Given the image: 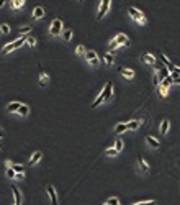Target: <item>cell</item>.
I'll return each mask as SVG.
<instances>
[{
  "mask_svg": "<svg viewBox=\"0 0 180 205\" xmlns=\"http://www.w3.org/2000/svg\"><path fill=\"white\" fill-rule=\"evenodd\" d=\"M25 43V36H21V38H18L17 41H12V43H8L7 46H4V49H2V53L4 54H8L10 51H13V49H18V48L21 46Z\"/></svg>",
  "mask_w": 180,
  "mask_h": 205,
  "instance_id": "cell-2",
  "label": "cell"
},
{
  "mask_svg": "<svg viewBox=\"0 0 180 205\" xmlns=\"http://www.w3.org/2000/svg\"><path fill=\"white\" fill-rule=\"evenodd\" d=\"M17 112L20 113L21 117H28V115H30V107H28V105H25V103H21V105L18 107Z\"/></svg>",
  "mask_w": 180,
  "mask_h": 205,
  "instance_id": "cell-18",
  "label": "cell"
},
{
  "mask_svg": "<svg viewBox=\"0 0 180 205\" xmlns=\"http://www.w3.org/2000/svg\"><path fill=\"white\" fill-rule=\"evenodd\" d=\"M123 131H126V123H118L116 126H115V133H123Z\"/></svg>",
  "mask_w": 180,
  "mask_h": 205,
  "instance_id": "cell-27",
  "label": "cell"
},
{
  "mask_svg": "<svg viewBox=\"0 0 180 205\" xmlns=\"http://www.w3.org/2000/svg\"><path fill=\"white\" fill-rule=\"evenodd\" d=\"M106 205H120V198L118 197H111L106 200Z\"/></svg>",
  "mask_w": 180,
  "mask_h": 205,
  "instance_id": "cell-31",
  "label": "cell"
},
{
  "mask_svg": "<svg viewBox=\"0 0 180 205\" xmlns=\"http://www.w3.org/2000/svg\"><path fill=\"white\" fill-rule=\"evenodd\" d=\"M15 179H18V180H23V179H25V172H23V174H17V176H15Z\"/></svg>",
  "mask_w": 180,
  "mask_h": 205,
  "instance_id": "cell-39",
  "label": "cell"
},
{
  "mask_svg": "<svg viewBox=\"0 0 180 205\" xmlns=\"http://www.w3.org/2000/svg\"><path fill=\"white\" fill-rule=\"evenodd\" d=\"M118 72H120L124 79H133L134 77V71H133V69H124V67H120Z\"/></svg>",
  "mask_w": 180,
  "mask_h": 205,
  "instance_id": "cell-11",
  "label": "cell"
},
{
  "mask_svg": "<svg viewBox=\"0 0 180 205\" xmlns=\"http://www.w3.org/2000/svg\"><path fill=\"white\" fill-rule=\"evenodd\" d=\"M21 105V103L20 102H12L10 103V105H8V113H13V112H17V110H18V107H20Z\"/></svg>",
  "mask_w": 180,
  "mask_h": 205,
  "instance_id": "cell-26",
  "label": "cell"
},
{
  "mask_svg": "<svg viewBox=\"0 0 180 205\" xmlns=\"http://www.w3.org/2000/svg\"><path fill=\"white\" fill-rule=\"evenodd\" d=\"M5 136V131H4V128H2V125H0V140Z\"/></svg>",
  "mask_w": 180,
  "mask_h": 205,
  "instance_id": "cell-40",
  "label": "cell"
},
{
  "mask_svg": "<svg viewBox=\"0 0 180 205\" xmlns=\"http://www.w3.org/2000/svg\"><path fill=\"white\" fill-rule=\"evenodd\" d=\"M15 176H17V172H15L12 167H7V177L8 179H15Z\"/></svg>",
  "mask_w": 180,
  "mask_h": 205,
  "instance_id": "cell-36",
  "label": "cell"
},
{
  "mask_svg": "<svg viewBox=\"0 0 180 205\" xmlns=\"http://www.w3.org/2000/svg\"><path fill=\"white\" fill-rule=\"evenodd\" d=\"M133 205H157L155 200H144V202H138V204H133Z\"/></svg>",
  "mask_w": 180,
  "mask_h": 205,
  "instance_id": "cell-33",
  "label": "cell"
},
{
  "mask_svg": "<svg viewBox=\"0 0 180 205\" xmlns=\"http://www.w3.org/2000/svg\"><path fill=\"white\" fill-rule=\"evenodd\" d=\"M169 128H170V121L167 120V118H164L162 121H160V128H159V131L162 134H167V131H169Z\"/></svg>",
  "mask_w": 180,
  "mask_h": 205,
  "instance_id": "cell-15",
  "label": "cell"
},
{
  "mask_svg": "<svg viewBox=\"0 0 180 205\" xmlns=\"http://www.w3.org/2000/svg\"><path fill=\"white\" fill-rule=\"evenodd\" d=\"M48 81H49V76L43 71V67L39 66V85H41V87H44V85L48 84Z\"/></svg>",
  "mask_w": 180,
  "mask_h": 205,
  "instance_id": "cell-10",
  "label": "cell"
},
{
  "mask_svg": "<svg viewBox=\"0 0 180 205\" xmlns=\"http://www.w3.org/2000/svg\"><path fill=\"white\" fill-rule=\"evenodd\" d=\"M102 102H105V97H103V92H100V95L97 97L95 100H93V103H92V108H95V107H98Z\"/></svg>",
  "mask_w": 180,
  "mask_h": 205,
  "instance_id": "cell-25",
  "label": "cell"
},
{
  "mask_svg": "<svg viewBox=\"0 0 180 205\" xmlns=\"http://www.w3.org/2000/svg\"><path fill=\"white\" fill-rule=\"evenodd\" d=\"M31 33V26H21L20 28V35L21 36H26V35H30Z\"/></svg>",
  "mask_w": 180,
  "mask_h": 205,
  "instance_id": "cell-30",
  "label": "cell"
},
{
  "mask_svg": "<svg viewBox=\"0 0 180 205\" xmlns=\"http://www.w3.org/2000/svg\"><path fill=\"white\" fill-rule=\"evenodd\" d=\"M105 205H106V204H105Z\"/></svg>",
  "mask_w": 180,
  "mask_h": 205,
  "instance_id": "cell-45",
  "label": "cell"
},
{
  "mask_svg": "<svg viewBox=\"0 0 180 205\" xmlns=\"http://www.w3.org/2000/svg\"><path fill=\"white\" fill-rule=\"evenodd\" d=\"M4 5H5V0H0V8L4 7Z\"/></svg>",
  "mask_w": 180,
  "mask_h": 205,
  "instance_id": "cell-41",
  "label": "cell"
},
{
  "mask_svg": "<svg viewBox=\"0 0 180 205\" xmlns=\"http://www.w3.org/2000/svg\"><path fill=\"white\" fill-rule=\"evenodd\" d=\"M115 41H116V44H118V46H129V38H128L126 35H123V33L116 35Z\"/></svg>",
  "mask_w": 180,
  "mask_h": 205,
  "instance_id": "cell-8",
  "label": "cell"
},
{
  "mask_svg": "<svg viewBox=\"0 0 180 205\" xmlns=\"http://www.w3.org/2000/svg\"><path fill=\"white\" fill-rule=\"evenodd\" d=\"M48 195H49V200L53 205H57L59 204V200H57V194H56V189H54V185H48Z\"/></svg>",
  "mask_w": 180,
  "mask_h": 205,
  "instance_id": "cell-6",
  "label": "cell"
},
{
  "mask_svg": "<svg viewBox=\"0 0 180 205\" xmlns=\"http://www.w3.org/2000/svg\"><path fill=\"white\" fill-rule=\"evenodd\" d=\"M84 56H85V59H87V63L90 64V66H93V67L100 66V59H98L95 51H85Z\"/></svg>",
  "mask_w": 180,
  "mask_h": 205,
  "instance_id": "cell-4",
  "label": "cell"
},
{
  "mask_svg": "<svg viewBox=\"0 0 180 205\" xmlns=\"http://www.w3.org/2000/svg\"><path fill=\"white\" fill-rule=\"evenodd\" d=\"M102 92H103V97H105V100L108 102V100L111 99V94H113V84H111V82H106V84H105V89H103Z\"/></svg>",
  "mask_w": 180,
  "mask_h": 205,
  "instance_id": "cell-9",
  "label": "cell"
},
{
  "mask_svg": "<svg viewBox=\"0 0 180 205\" xmlns=\"http://www.w3.org/2000/svg\"><path fill=\"white\" fill-rule=\"evenodd\" d=\"M43 158V153L41 151H36V153H33V156L30 158V164L31 166H35V164H38L39 163V159Z\"/></svg>",
  "mask_w": 180,
  "mask_h": 205,
  "instance_id": "cell-16",
  "label": "cell"
},
{
  "mask_svg": "<svg viewBox=\"0 0 180 205\" xmlns=\"http://www.w3.org/2000/svg\"><path fill=\"white\" fill-rule=\"evenodd\" d=\"M110 8V0H102V4H100V8H98V13H97V18H103L106 15V12H108Z\"/></svg>",
  "mask_w": 180,
  "mask_h": 205,
  "instance_id": "cell-5",
  "label": "cell"
},
{
  "mask_svg": "<svg viewBox=\"0 0 180 205\" xmlns=\"http://www.w3.org/2000/svg\"><path fill=\"white\" fill-rule=\"evenodd\" d=\"M0 148H2V146H0Z\"/></svg>",
  "mask_w": 180,
  "mask_h": 205,
  "instance_id": "cell-44",
  "label": "cell"
},
{
  "mask_svg": "<svg viewBox=\"0 0 180 205\" xmlns=\"http://www.w3.org/2000/svg\"><path fill=\"white\" fill-rule=\"evenodd\" d=\"M75 54H77V56H84V54H85V48L82 46V44H79L77 49H75Z\"/></svg>",
  "mask_w": 180,
  "mask_h": 205,
  "instance_id": "cell-34",
  "label": "cell"
},
{
  "mask_svg": "<svg viewBox=\"0 0 180 205\" xmlns=\"http://www.w3.org/2000/svg\"><path fill=\"white\" fill-rule=\"evenodd\" d=\"M159 82H160L159 76H157V72H154V76H152V84H154V85H159Z\"/></svg>",
  "mask_w": 180,
  "mask_h": 205,
  "instance_id": "cell-37",
  "label": "cell"
},
{
  "mask_svg": "<svg viewBox=\"0 0 180 205\" xmlns=\"http://www.w3.org/2000/svg\"><path fill=\"white\" fill-rule=\"evenodd\" d=\"M123 148H124V143L121 141V140H116V141H115V149H116L118 153H121Z\"/></svg>",
  "mask_w": 180,
  "mask_h": 205,
  "instance_id": "cell-29",
  "label": "cell"
},
{
  "mask_svg": "<svg viewBox=\"0 0 180 205\" xmlns=\"http://www.w3.org/2000/svg\"><path fill=\"white\" fill-rule=\"evenodd\" d=\"M44 17V10H43V7H35V10H33V18H36V20H39V18Z\"/></svg>",
  "mask_w": 180,
  "mask_h": 205,
  "instance_id": "cell-19",
  "label": "cell"
},
{
  "mask_svg": "<svg viewBox=\"0 0 180 205\" xmlns=\"http://www.w3.org/2000/svg\"><path fill=\"white\" fill-rule=\"evenodd\" d=\"M0 31L2 33H10V26L4 23V25H0Z\"/></svg>",
  "mask_w": 180,
  "mask_h": 205,
  "instance_id": "cell-38",
  "label": "cell"
},
{
  "mask_svg": "<svg viewBox=\"0 0 180 205\" xmlns=\"http://www.w3.org/2000/svg\"><path fill=\"white\" fill-rule=\"evenodd\" d=\"M170 77H172V84H177V85H180V74L173 69L172 71V74H170Z\"/></svg>",
  "mask_w": 180,
  "mask_h": 205,
  "instance_id": "cell-24",
  "label": "cell"
},
{
  "mask_svg": "<svg viewBox=\"0 0 180 205\" xmlns=\"http://www.w3.org/2000/svg\"><path fill=\"white\" fill-rule=\"evenodd\" d=\"M103 59H105V64L106 66H113V61H115V56H113V53H106L105 54V57H103Z\"/></svg>",
  "mask_w": 180,
  "mask_h": 205,
  "instance_id": "cell-20",
  "label": "cell"
},
{
  "mask_svg": "<svg viewBox=\"0 0 180 205\" xmlns=\"http://www.w3.org/2000/svg\"><path fill=\"white\" fill-rule=\"evenodd\" d=\"M128 12H129V15L133 17V20L139 21L141 25H146V23H147V18L144 17V13H142L141 10H138V8H134V7H129V8H128Z\"/></svg>",
  "mask_w": 180,
  "mask_h": 205,
  "instance_id": "cell-1",
  "label": "cell"
},
{
  "mask_svg": "<svg viewBox=\"0 0 180 205\" xmlns=\"http://www.w3.org/2000/svg\"><path fill=\"white\" fill-rule=\"evenodd\" d=\"M12 192H13V197H15V205H21V192L18 190L17 185H12Z\"/></svg>",
  "mask_w": 180,
  "mask_h": 205,
  "instance_id": "cell-12",
  "label": "cell"
},
{
  "mask_svg": "<svg viewBox=\"0 0 180 205\" xmlns=\"http://www.w3.org/2000/svg\"><path fill=\"white\" fill-rule=\"evenodd\" d=\"M10 167H12V169H13L17 174H23V172H25V167L21 166V164H15V163H12V164H10Z\"/></svg>",
  "mask_w": 180,
  "mask_h": 205,
  "instance_id": "cell-22",
  "label": "cell"
},
{
  "mask_svg": "<svg viewBox=\"0 0 180 205\" xmlns=\"http://www.w3.org/2000/svg\"><path fill=\"white\" fill-rule=\"evenodd\" d=\"M139 128V121L138 120H131L126 123V130H138Z\"/></svg>",
  "mask_w": 180,
  "mask_h": 205,
  "instance_id": "cell-21",
  "label": "cell"
},
{
  "mask_svg": "<svg viewBox=\"0 0 180 205\" xmlns=\"http://www.w3.org/2000/svg\"><path fill=\"white\" fill-rule=\"evenodd\" d=\"M25 5V0H12V8L13 10H18V8H21Z\"/></svg>",
  "mask_w": 180,
  "mask_h": 205,
  "instance_id": "cell-23",
  "label": "cell"
},
{
  "mask_svg": "<svg viewBox=\"0 0 180 205\" xmlns=\"http://www.w3.org/2000/svg\"><path fill=\"white\" fill-rule=\"evenodd\" d=\"M138 164H139V171H141L142 174H149V171H151V166H149V163L146 161L144 158H139V159H138Z\"/></svg>",
  "mask_w": 180,
  "mask_h": 205,
  "instance_id": "cell-7",
  "label": "cell"
},
{
  "mask_svg": "<svg viewBox=\"0 0 180 205\" xmlns=\"http://www.w3.org/2000/svg\"><path fill=\"white\" fill-rule=\"evenodd\" d=\"M62 38H64V41H71V38H72V30H66V31H64V35H62Z\"/></svg>",
  "mask_w": 180,
  "mask_h": 205,
  "instance_id": "cell-32",
  "label": "cell"
},
{
  "mask_svg": "<svg viewBox=\"0 0 180 205\" xmlns=\"http://www.w3.org/2000/svg\"><path fill=\"white\" fill-rule=\"evenodd\" d=\"M61 31H62V21L59 18H54L53 23H51V28H49V35L51 36H59Z\"/></svg>",
  "mask_w": 180,
  "mask_h": 205,
  "instance_id": "cell-3",
  "label": "cell"
},
{
  "mask_svg": "<svg viewBox=\"0 0 180 205\" xmlns=\"http://www.w3.org/2000/svg\"><path fill=\"white\" fill-rule=\"evenodd\" d=\"M141 61H142V63L151 64V66H154V64H155V57L152 56V54H147V53H144V54L141 56Z\"/></svg>",
  "mask_w": 180,
  "mask_h": 205,
  "instance_id": "cell-14",
  "label": "cell"
},
{
  "mask_svg": "<svg viewBox=\"0 0 180 205\" xmlns=\"http://www.w3.org/2000/svg\"><path fill=\"white\" fill-rule=\"evenodd\" d=\"M79 2H84V0H79Z\"/></svg>",
  "mask_w": 180,
  "mask_h": 205,
  "instance_id": "cell-43",
  "label": "cell"
},
{
  "mask_svg": "<svg viewBox=\"0 0 180 205\" xmlns=\"http://www.w3.org/2000/svg\"><path fill=\"white\" fill-rule=\"evenodd\" d=\"M105 154H106V156H116L118 151H116L115 148H108V149H105Z\"/></svg>",
  "mask_w": 180,
  "mask_h": 205,
  "instance_id": "cell-35",
  "label": "cell"
},
{
  "mask_svg": "<svg viewBox=\"0 0 180 205\" xmlns=\"http://www.w3.org/2000/svg\"><path fill=\"white\" fill-rule=\"evenodd\" d=\"M25 41L28 43L30 46H35V44H36V39H35V36H33V35H26L25 36Z\"/></svg>",
  "mask_w": 180,
  "mask_h": 205,
  "instance_id": "cell-28",
  "label": "cell"
},
{
  "mask_svg": "<svg viewBox=\"0 0 180 205\" xmlns=\"http://www.w3.org/2000/svg\"><path fill=\"white\" fill-rule=\"evenodd\" d=\"M175 71H177V72H179V74H180V67H175Z\"/></svg>",
  "mask_w": 180,
  "mask_h": 205,
  "instance_id": "cell-42",
  "label": "cell"
},
{
  "mask_svg": "<svg viewBox=\"0 0 180 205\" xmlns=\"http://www.w3.org/2000/svg\"><path fill=\"white\" fill-rule=\"evenodd\" d=\"M157 94H159L160 99H166L167 94H169V87H166V85L159 84V85H157Z\"/></svg>",
  "mask_w": 180,
  "mask_h": 205,
  "instance_id": "cell-13",
  "label": "cell"
},
{
  "mask_svg": "<svg viewBox=\"0 0 180 205\" xmlns=\"http://www.w3.org/2000/svg\"><path fill=\"white\" fill-rule=\"evenodd\" d=\"M146 143H147L151 148H154V149H157V148L160 146V143L157 141L155 138H152V136H146Z\"/></svg>",
  "mask_w": 180,
  "mask_h": 205,
  "instance_id": "cell-17",
  "label": "cell"
}]
</instances>
